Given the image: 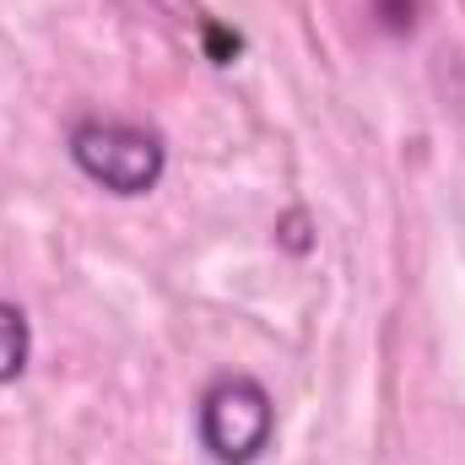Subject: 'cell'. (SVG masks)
Here are the masks:
<instances>
[{"instance_id": "obj_4", "label": "cell", "mask_w": 465, "mask_h": 465, "mask_svg": "<svg viewBox=\"0 0 465 465\" xmlns=\"http://www.w3.org/2000/svg\"><path fill=\"white\" fill-rule=\"evenodd\" d=\"M373 16L384 33H411L417 27V0H373Z\"/></svg>"}, {"instance_id": "obj_1", "label": "cell", "mask_w": 465, "mask_h": 465, "mask_svg": "<svg viewBox=\"0 0 465 465\" xmlns=\"http://www.w3.org/2000/svg\"><path fill=\"white\" fill-rule=\"evenodd\" d=\"M195 433L217 465H254L276 433V401L260 379L223 373L206 384V395L195 406Z\"/></svg>"}, {"instance_id": "obj_2", "label": "cell", "mask_w": 465, "mask_h": 465, "mask_svg": "<svg viewBox=\"0 0 465 465\" xmlns=\"http://www.w3.org/2000/svg\"><path fill=\"white\" fill-rule=\"evenodd\" d=\"M71 163L109 195H146L163 184L168 146L157 130L130 119H82L71 130Z\"/></svg>"}, {"instance_id": "obj_3", "label": "cell", "mask_w": 465, "mask_h": 465, "mask_svg": "<svg viewBox=\"0 0 465 465\" xmlns=\"http://www.w3.org/2000/svg\"><path fill=\"white\" fill-rule=\"evenodd\" d=\"M27 357H33V325L16 303L0 298V384H16L27 373Z\"/></svg>"}]
</instances>
